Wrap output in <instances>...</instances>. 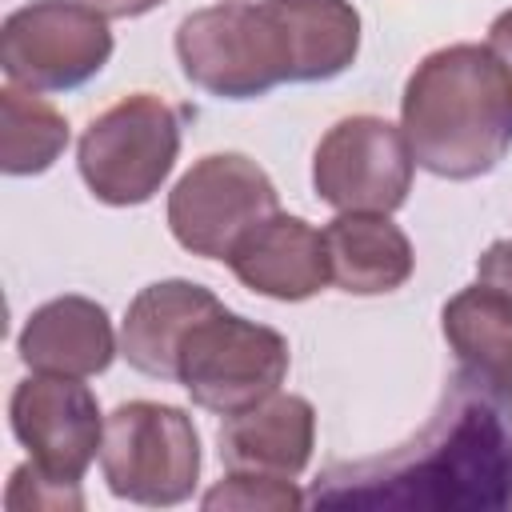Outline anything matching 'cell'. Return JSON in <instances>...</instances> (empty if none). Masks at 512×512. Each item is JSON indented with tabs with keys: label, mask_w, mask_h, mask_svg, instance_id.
Segmentation results:
<instances>
[{
	"label": "cell",
	"mask_w": 512,
	"mask_h": 512,
	"mask_svg": "<svg viewBox=\"0 0 512 512\" xmlns=\"http://www.w3.org/2000/svg\"><path fill=\"white\" fill-rule=\"evenodd\" d=\"M308 500L324 508H508L512 436L492 396L456 384L408 444L348 468H328Z\"/></svg>",
	"instance_id": "cell-1"
},
{
	"label": "cell",
	"mask_w": 512,
	"mask_h": 512,
	"mask_svg": "<svg viewBox=\"0 0 512 512\" xmlns=\"http://www.w3.org/2000/svg\"><path fill=\"white\" fill-rule=\"evenodd\" d=\"M412 160L440 180H476L512 148V76L488 44L428 52L400 96Z\"/></svg>",
	"instance_id": "cell-2"
},
{
	"label": "cell",
	"mask_w": 512,
	"mask_h": 512,
	"mask_svg": "<svg viewBox=\"0 0 512 512\" xmlns=\"http://www.w3.org/2000/svg\"><path fill=\"white\" fill-rule=\"evenodd\" d=\"M180 72L216 100H256L296 84V48L276 0H224L176 28Z\"/></svg>",
	"instance_id": "cell-3"
},
{
	"label": "cell",
	"mask_w": 512,
	"mask_h": 512,
	"mask_svg": "<svg viewBox=\"0 0 512 512\" xmlns=\"http://www.w3.org/2000/svg\"><path fill=\"white\" fill-rule=\"evenodd\" d=\"M180 156V116L156 92H128L88 120L76 168L88 192L112 208L148 204Z\"/></svg>",
	"instance_id": "cell-4"
},
{
	"label": "cell",
	"mask_w": 512,
	"mask_h": 512,
	"mask_svg": "<svg viewBox=\"0 0 512 512\" xmlns=\"http://www.w3.org/2000/svg\"><path fill=\"white\" fill-rule=\"evenodd\" d=\"M288 360V340L276 328L220 304L184 332L176 348V384L192 396V404L216 416H236L280 392Z\"/></svg>",
	"instance_id": "cell-5"
},
{
	"label": "cell",
	"mask_w": 512,
	"mask_h": 512,
	"mask_svg": "<svg viewBox=\"0 0 512 512\" xmlns=\"http://www.w3.org/2000/svg\"><path fill=\"white\" fill-rule=\"evenodd\" d=\"M100 472L116 500L172 508L200 480V432L192 416L160 400H128L104 420Z\"/></svg>",
	"instance_id": "cell-6"
},
{
	"label": "cell",
	"mask_w": 512,
	"mask_h": 512,
	"mask_svg": "<svg viewBox=\"0 0 512 512\" xmlns=\"http://www.w3.org/2000/svg\"><path fill=\"white\" fill-rule=\"evenodd\" d=\"M108 16L84 0H32L0 24V68L28 92H72L112 60Z\"/></svg>",
	"instance_id": "cell-7"
},
{
	"label": "cell",
	"mask_w": 512,
	"mask_h": 512,
	"mask_svg": "<svg viewBox=\"0 0 512 512\" xmlns=\"http://www.w3.org/2000/svg\"><path fill=\"white\" fill-rule=\"evenodd\" d=\"M272 212H280V192L244 152L200 156L168 192V232L200 260H228L236 240Z\"/></svg>",
	"instance_id": "cell-8"
},
{
	"label": "cell",
	"mask_w": 512,
	"mask_h": 512,
	"mask_svg": "<svg viewBox=\"0 0 512 512\" xmlns=\"http://www.w3.org/2000/svg\"><path fill=\"white\" fill-rule=\"evenodd\" d=\"M412 148L400 124L356 112L336 120L312 152V188L336 212H396L412 192Z\"/></svg>",
	"instance_id": "cell-9"
},
{
	"label": "cell",
	"mask_w": 512,
	"mask_h": 512,
	"mask_svg": "<svg viewBox=\"0 0 512 512\" xmlns=\"http://www.w3.org/2000/svg\"><path fill=\"white\" fill-rule=\"evenodd\" d=\"M8 424L12 436L28 448L32 464L60 484H80L104 444L100 404L76 376H24L12 388Z\"/></svg>",
	"instance_id": "cell-10"
},
{
	"label": "cell",
	"mask_w": 512,
	"mask_h": 512,
	"mask_svg": "<svg viewBox=\"0 0 512 512\" xmlns=\"http://www.w3.org/2000/svg\"><path fill=\"white\" fill-rule=\"evenodd\" d=\"M224 264L248 292L284 304L312 300L332 284L324 232L312 228L304 216L288 212H272L260 224H252Z\"/></svg>",
	"instance_id": "cell-11"
},
{
	"label": "cell",
	"mask_w": 512,
	"mask_h": 512,
	"mask_svg": "<svg viewBox=\"0 0 512 512\" xmlns=\"http://www.w3.org/2000/svg\"><path fill=\"white\" fill-rule=\"evenodd\" d=\"M120 340L112 328V316L104 304L88 296H52L40 308L28 312L20 336H16V356L32 372L48 376H100L116 360Z\"/></svg>",
	"instance_id": "cell-12"
},
{
	"label": "cell",
	"mask_w": 512,
	"mask_h": 512,
	"mask_svg": "<svg viewBox=\"0 0 512 512\" xmlns=\"http://www.w3.org/2000/svg\"><path fill=\"white\" fill-rule=\"evenodd\" d=\"M216 440L228 472L296 480L316 448V408L296 392H272L252 408L224 416Z\"/></svg>",
	"instance_id": "cell-13"
},
{
	"label": "cell",
	"mask_w": 512,
	"mask_h": 512,
	"mask_svg": "<svg viewBox=\"0 0 512 512\" xmlns=\"http://www.w3.org/2000/svg\"><path fill=\"white\" fill-rule=\"evenodd\" d=\"M440 332L464 384L512 400V296L476 280L440 308Z\"/></svg>",
	"instance_id": "cell-14"
},
{
	"label": "cell",
	"mask_w": 512,
	"mask_h": 512,
	"mask_svg": "<svg viewBox=\"0 0 512 512\" xmlns=\"http://www.w3.org/2000/svg\"><path fill=\"white\" fill-rule=\"evenodd\" d=\"M220 300L212 288L196 284V280H156L148 288H140L124 312L120 324V356L156 380H176V348L184 340V332L216 312Z\"/></svg>",
	"instance_id": "cell-15"
},
{
	"label": "cell",
	"mask_w": 512,
	"mask_h": 512,
	"mask_svg": "<svg viewBox=\"0 0 512 512\" xmlns=\"http://www.w3.org/2000/svg\"><path fill=\"white\" fill-rule=\"evenodd\" d=\"M332 284L348 296H384L408 284L412 240L388 212H340L324 228Z\"/></svg>",
	"instance_id": "cell-16"
},
{
	"label": "cell",
	"mask_w": 512,
	"mask_h": 512,
	"mask_svg": "<svg viewBox=\"0 0 512 512\" xmlns=\"http://www.w3.org/2000/svg\"><path fill=\"white\" fill-rule=\"evenodd\" d=\"M68 148V120L40 92L0 88V168L8 176H40Z\"/></svg>",
	"instance_id": "cell-17"
},
{
	"label": "cell",
	"mask_w": 512,
	"mask_h": 512,
	"mask_svg": "<svg viewBox=\"0 0 512 512\" xmlns=\"http://www.w3.org/2000/svg\"><path fill=\"white\" fill-rule=\"evenodd\" d=\"M208 512L220 508H236V512H288L308 504V496L296 488V480H280V476H260V472H228L220 484H212L200 500Z\"/></svg>",
	"instance_id": "cell-18"
},
{
	"label": "cell",
	"mask_w": 512,
	"mask_h": 512,
	"mask_svg": "<svg viewBox=\"0 0 512 512\" xmlns=\"http://www.w3.org/2000/svg\"><path fill=\"white\" fill-rule=\"evenodd\" d=\"M4 504L8 508H28V512H64V508H84V492H80V484H60V480L44 476L28 460V464L12 468Z\"/></svg>",
	"instance_id": "cell-19"
},
{
	"label": "cell",
	"mask_w": 512,
	"mask_h": 512,
	"mask_svg": "<svg viewBox=\"0 0 512 512\" xmlns=\"http://www.w3.org/2000/svg\"><path fill=\"white\" fill-rule=\"evenodd\" d=\"M476 280L512 296V240H492L476 260Z\"/></svg>",
	"instance_id": "cell-20"
},
{
	"label": "cell",
	"mask_w": 512,
	"mask_h": 512,
	"mask_svg": "<svg viewBox=\"0 0 512 512\" xmlns=\"http://www.w3.org/2000/svg\"><path fill=\"white\" fill-rule=\"evenodd\" d=\"M488 48H492V56L508 68V76H512V8H504L492 24H488V40H484Z\"/></svg>",
	"instance_id": "cell-21"
},
{
	"label": "cell",
	"mask_w": 512,
	"mask_h": 512,
	"mask_svg": "<svg viewBox=\"0 0 512 512\" xmlns=\"http://www.w3.org/2000/svg\"><path fill=\"white\" fill-rule=\"evenodd\" d=\"M84 4L104 12L108 20H132V16H144V12H152V8H160L168 0H84Z\"/></svg>",
	"instance_id": "cell-22"
},
{
	"label": "cell",
	"mask_w": 512,
	"mask_h": 512,
	"mask_svg": "<svg viewBox=\"0 0 512 512\" xmlns=\"http://www.w3.org/2000/svg\"><path fill=\"white\" fill-rule=\"evenodd\" d=\"M508 404H512V400H508Z\"/></svg>",
	"instance_id": "cell-23"
}]
</instances>
